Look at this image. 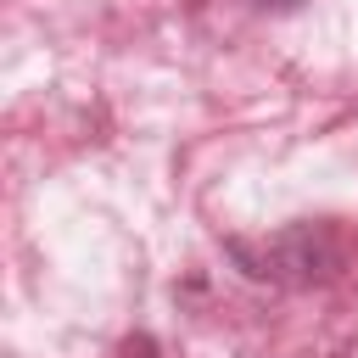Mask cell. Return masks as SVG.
Segmentation results:
<instances>
[{
	"label": "cell",
	"mask_w": 358,
	"mask_h": 358,
	"mask_svg": "<svg viewBox=\"0 0 358 358\" xmlns=\"http://www.w3.org/2000/svg\"><path fill=\"white\" fill-rule=\"evenodd\" d=\"M229 252L246 263V274H257V280H296V285L324 280V274L341 263L336 235H330V229H313V224H296V229L263 241V252H252L246 241H235Z\"/></svg>",
	"instance_id": "6da1fadb"
}]
</instances>
